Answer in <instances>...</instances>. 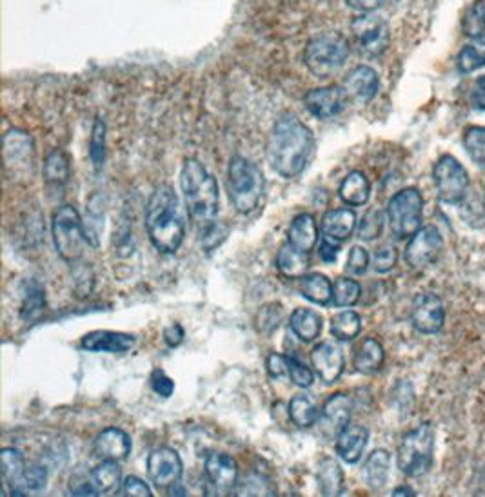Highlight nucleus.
Wrapping results in <instances>:
<instances>
[{"label": "nucleus", "mask_w": 485, "mask_h": 497, "mask_svg": "<svg viewBox=\"0 0 485 497\" xmlns=\"http://www.w3.org/2000/svg\"><path fill=\"white\" fill-rule=\"evenodd\" d=\"M51 232L58 257L69 266L80 262L84 255L86 234L83 218L73 205H60L53 213Z\"/></svg>", "instance_id": "nucleus-6"}, {"label": "nucleus", "mask_w": 485, "mask_h": 497, "mask_svg": "<svg viewBox=\"0 0 485 497\" xmlns=\"http://www.w3.org/2000/svg\"><path fill=\"white\" fill-rule=\"evenodd\" d=\"M396 262H398L396 248L391 245H384L375 253L373 266H375L376 273H389L396 266Z\"/></svg>", "instance_id": "nucleus-49"}, {"label": "nucleus", "mask_w": 485, "mask_h": 497, "mask_svg": "<svg viewBox=\"0 0 485 497\" xmlns=\"http://www.w3.org/2000/svg\"><path fill=\"white\" fill-rule=\"evenodd\" d=\"M147 474L156 488H170L182 477V459L170 449H154L147 458Z\"/></svg>", "instance_id": "nucleus-13"}, {"label": "nucleus", "mask_w": 485, "mask_h": 497, "mask_svg": "<svg viewBox=\"0 0 485 497\" xmlns=\"http://www.w3.org/2000/svg\"><path fill=\"white\" fill-rule=\"evenodd\" d=\"M35 147L28 133L21 129H12L4 136V163L10 177H30L33 173Z\"/></svg>", "instance_id": "nucleus-11"}, {"label": "nucleus", "mask_w": 485, "mask_h": 497, "mask_svg": "<svg viewBox=\"0 0 485 497\" xmlns=\"http://www.w3.org/2000/svg\"><path fill=\"white\" fill-rule=\"evenodd\" d=\"M314 151V136L295 115L280 117L268 138L266 156L271 170L282 179L298 177Z\"/></svg>", "instance_id": "nucleus-1"}, {"label": "nucleus", "mask_w": 485, "mask_h": 497, "mask_svg": "<svg viewBox=\"0 0 485 497\" xmlns=\"http://www.w3.org/2000/svg\"><path fill=\"white\" fill-rule=\"evenodd\" d=\"M424 198L417 187L398 191L387 204V220L396 240L411 238L422 223Z\"/></svg>", "instance_id": "nucleus-8"}, {"label": "nucleus", "mask_w": 485, "mask_h": 497, "mask_svg": "<svg viewBox=\"0 0 485 497\" xmlns=\"http://www.w3.org/2000/svg\"><path fill=\"white\" fill-rule=\"evenodd\" d=\"M151 388L158 394V396H164V397H170L175 390V383L172 381V378L166 376L164 371H154L151 374Z\"/></svg>", "instance_id": "nucleus-51"}, {"label": "nucleus", "mask_w": 485, "mask_h": 497, "mask_svg": "<svg viewBox=\"0 0 485 497\" xmlns=\"http://www.w3.org/2000/svg\"><path fill=\"white\" fill-rule=\"evenodd\" d=\"M442 247L444 238L440 231L435 225H426L411 236L403 258L411 269H426L438 258Z\"/></svg>", "instance_id": "nucleus-12"}, {"label": "nucleus", "mask_w": 485, "mask_h": 497, "mask_svg": "<svg viewBox=\"0 0 485 497\" xmlns=\"http://www.w3.org/2000/svg\"><path fill=\"white\" fill-rule=\"evenodd\" d=\"M73 285H75V296L86 298L92 294L95 285V275L93 269L86 264H73Z\"/></svg>", "instance_id": "nucleus-43"}, {"label": "nucleus", "mask_w": 485, "mask_h": 497, "mask_svg": "<svg viewBox=\"0 0 485 497\" xmlns=\"http://www.w3.org/2000/svg\"><path fill=\"white\" fill-rule=\"evenodd\" d=\"M268 371L273 378H280L286 374V356L282 354H271L268 358Z\"/></svg>", "instance_id": "nucleus-56"}, {"label": "nucleus", "mask_w": 485, "mask_h": 497, "mask_svg": "<svg viewBox=\"0 0 485 497\" xmlns=\"http://www.w3.org/2000/svg\"><path fill=\"white\" fill-rule=\"evenodd\" d=\"M24 472H26V463L19 450L4 449L0 452V474H3V479H4V490L10 486L12 495H24V492L21 490Z\"/></svg>", "instance_id": "nucleus-25"}, {"label": "nucleus", "mask_w": 485, "mask_h": 497, "mask_svg": "<svg viewBox=\"0 0 485 497\" xmlns=\"http://www.w3.org/2000/svg\"><path fill=\"white\" fill-rule=\"evenodd\" d=\"M344 90H346L348 97H353L358 102L366 104L376 97V93L380 90V78L373 67L357 65L344 78Z\"/></svg>", "instance_id": "nucleus-19"}, {"label": "nucleus", "mask_w": 485, "mask_h": 497, "mask_svg": "<svg viewBox=\"0 0 485 497\" xmlns=\"http://www.w3.org/2000/svg\"><path fill=\"white\" fill-rule=\"evenodd\" d=\"M188 492H186V488L184 486H181L179 483H175V484H172L170 486V495H186Z\"/></svg>", "instance_id": "nucleus-59"}, {"label": "nucleus", "mask_w": 485, "mask_h": 497, "mask_svg": "<svg viewBox=\"0 0 485 497\" xmlns=\"http://www.w3.org/2000/svg\"><path fill=\"white\" fill-rule=\"evenodd\" d=\"M367 441H369V431L366 427L348 425L337 438V452L346 463L355 465L360 461Z\"/></svg>", "instance_id": "nucleus-22"}, {"label": "nucleus", "mask_w": 485, "mask_h": 497, "mask_svg": "<svg viewBox=\"0 0 485 497\" xmlns=\"http://www.w3.org/2000/svg\"><path fill=\"white\" fill-rule=\"evenodd\" d=\"M362 294V287L353 278H340L333 287L335 307H353Z\"/></svg>", "instance_id": "nucleus-41"}, {"label": "nucleus", "mask_w": 485, "mask_h": 497, "mask_svg": "<svg viewBox=\"0 0 485 497\" xmlns=\"http://www.w3.org/2000/svg\"><path fill=\"white\" fill-rule=\"evenodd\" d=\"M346 100H348V93L344 88L330 86V88L311 90L304 97V106L313 117L320 120H330L342 113Z\"/></svg>", "instance_id": "nucleus-16"}, {"label": "nucleus", "mask_w": 485, "mask_h": 497, "mask_svg": "<svg viewBox=\"0 0 485 497\" xmlns=\"http://www.w3.org/2000/svg\"><path fill=\"white\" fill-rule=\"evenodd\" d=\"M485 65V35L471 39L456 57V67L460 73L469 74Z\"/></svg>", "instance_id": "nucleus-36"}, {"label": "nucleus", "mask_w": 485, "mask_h": 497, "mask_svg": "<svg viewBox=\"0 0 485 497\" xmlns=\"http://www.w3.org/2000/svg\"><path fill=\"white\" fill-rule=\"evenodd\" d=\"M264 175L259 165L244 156H233L227 165V193L240 214L253 213L264 195Z\"/></svg>", "instance_id": "nucleus-4"}, {"label": "nucleus", "mask_w": 485, "mask_h": 497, "mask_svg": "<svg viewBox=\"0 0 485 497\" xmlns=\"http://www.w3.org/2000/svg\"><path fill=\"white\" fill-rule=\"evenodd\" d=\"M469 102H471L472 109H476L478 113L485 115V74H481L472 84V90H471V95H469Z\"/></svg>", "instance_id": "nucleus-53"}, {"label": "nucleus", "mask_w": 485, "mask_h": 497, "mask_svg": "<svg viewBox=\"0 0 485 497\" xmlns=\"http://www.w3.org/2000/svg\"><path fill=\"white\" fill-rule=\"evenodd\" d=\"M260 319V330H262V333H266V335H269V333H273V330L280 325V319H282V307L277 303H271V305H268V307H264L262 310H260V316H259Z\"/></svg>", "instance_id": "nucleus-50"}, {"label": "nucleus", "mask_w": 485, "mask_h": 497, "mask_svg": "<svg viewBox=\"0 0 485 497\" xmlns=\"http://www.w3.org/2000/svg\"><path fill=\"white\" fill-rule=\"evenodd\" d=\"M339 195L340 198L349 204V205H355V207H360L364 204H367L369 196H371V186H369V180L366 179L364 173L360 171H353L349 173L342 184H340V189H339Z\"/></svg>", "instance_id": "nucleus-29"}, {"label": "nucleus", "mask_w": 485, "mask_h": 497, "mask_svg": "<svg viewBox=\"0 0 485 497\" xmlns=\"http://www.w3.org/2000/svg\"><path fill=\"white\" fill-rule=\"evenodd\" d=\"M433 180L436 186L438 200L445 205H458L467 198L469 193V175L463 165L451 154H442L435 168Z\"/></svg>", "instance_id": "nucleus-9"}, {"label": "nucleus", "mask_w": 485, "mask_h": 497, "mask_svg": "<svg viewBox=\"0 0 485 497\" xmlns=\"http://www.w3.org/2000/svg\"><path fill=\"white\" fill-rule=\"evenodd\" d=\"M353 414V399L346 392L331 396L322 406L320 412V432L326 438H339L340 432L349 425Z\"/></svg>", "instance_id": "nucleus-15"}, {"label": "nucleus", "mask_w": 485, "mask_h": 497, "mask_svg": "<svg viewBox=\"0 0 485 497\" xmlns=\"http://www.w3.org/2000/svg\"><path fill=\"white\" fill-rule=\"evenodd\" d=\"M309 257L307 253L296 251V248L289 243L280 247V251L277 255V267L286 278H304L307 269H309Z\"/></svg>", "instance_id": "nucleus-28"}, {"label": "nucleus", "mask_w": 485, "mask_h": 497, "mask_svg": "<svg viewBox=\"0 0 485 497\" xmlns=\"http://www.w3.org/2000/svg\"><path fill=\"white\" fill-rule=\"evenodd\" d=\"M122 490H124V495H133V497H151L153 495L149 486L135 475L126 477V481L122 484Z\"/></svg>", "instance_id": "nucleus-54"}, {"label": "nucleus", "mask_w": 485, "mask_h": 497, "mask_svg": "<svg viewBox=\"0 0 485 497\" xmlns=\"http://www.w3.org/2000/svg\"><path fill=\"white\" fill-rule=\"evenodd\" d=\"M463 145L471 160L478 165V168L485 170V127H480V126L467 127L463 135Z\"/></svg>", "instance_id": "nucleus-40"}, {"label": "nucleus", "mask_w": 485, "mask_h": 497, "mask_svg": "<svg viewBox=\"0 0 485 497\" xmlns=\"http://www.w3.org/2000/svg\"><path fill=\"white\" fill-rule=\"evenodd\" d=\"M90 481L97 495L115 493L120 486V468L117 461H102L90 472Z\"/></svg>", "instance_id": "nucleus-33"}, {"label": "nucleus", "mask_w": 485, "mask_h": 497, "mask_svg": "<svg viewBox=\"0 0 485 497\" xmlns=\"http://www.w3.org/2000/svg\"><path fill=\"white\" fill-rule=\"evenodd\" d=\"M48 483V468L44 465H31L26 468L22 483H21V490L26 492H39L46 486Z\"/></svg>", "instance_id": "nucleus-47"}, {"label": "nucleus", "mask_w": 485, "mask_h": 497, "mask_svg": "<svg viewBox=\"0 0 485 497\" xmlns=\"http://www.w3.org/2000/svg\"><path fill=\"white\" fill-rule=\"evenodd\" d=\"M204 470L213 492L229 493L234 490L238 481V468L231 456L224 452H211L206 459Z\"/></svg>", "instance_id": "nucleus-18"}, {"label": "nucleus", "mask_w": 485, "mask_h": 497, "mask_svg": "<svg viewBox=\"0 0 485 497\" xmlns=\"http://www.w3.org/2000/svg\"><path fill=\"white\" fill-rule=\"evenodd\" d=\"M69 158L64 151L55 149L46 156L44 161V182L49 187H64L69 180Z\"/></svg>", "instance_id": "nucleus-32"}, {"label": "nucleus", "mask_w": 485, "mask_h": 497, "mask_svg": "<svg viewBox=\"0 0 485 497\" xmlns=\"http://www.w3.org/2000/svg\"><path fill=\"white\" fill-rule=\"evenodd\" d=\"M462 30L469 39L485 35V0H474L462 19Z\"/></svg>", "instance_id": "nucleus-39"}, {"label": "nucleus", "mask_w": 485, "mask_h": 497, "mask_svg": "<svg viewBox=\"0 0 485 497\" xmlns=\"http://www.w3.org/2000/svg\"><path fill=\"white\" fill-rule=\"evenodd\" d=\"M46 307V294H44V289L39 285V283H30L28 291H26V296H24V301H22V309H21V314L24 319H33L37 318Z\"/></svg>", "instance_id": "nucleus-42"}, {"label": "nucleus", "mask_w": 485, "mask_h": 497, "mask_svg": "<svg viewBox=\"0 0 485 497\" xmlns=\"http://www.w3.org/2000/svg\"><path fill=\"white\" fill-rule=\"evenodd\" d=\"M385 3H387V0H385ZM389 3H396V0H389Z\"/></svg>", "instance_id": "nucleus-60"}, {"label": "nucleus", "mask_w": 485, "mask_h": 497, "mask_svg": "<svg viewBox=\"0 0 485 497\" xmlns=\"http://www.w3.org/2000/svg\"><path fill=\"white\" fill-rule=\"evenodd\" d=\"M90 156H92L95 170H101L104 163V156H106V124L101 118L95 120V126H93L92 142H90Z\"/></svg>", "instance_id": "nucleus-45"}, {"label": "nucleus", "mask_w": 485, "mask_h": 497, "mask_svg": "<svg viewBox=\"0 0 485 497\" xmlns=\"http://www.w3.org/2000/svg\"><path fill=\"white\" fill-rule=\"evenodd\" d=\"M296 387L300 388H307L313 385V372L309 367H305L304 363H300L298 360L295 358H289L286 356V374Z\"/></svg>", "instance_id": "nucleus-46"}, {"label": "nucleus", "mask_w": 485, "mask_h": 497, "mask_svg": "<svg viewBox=\"0 0 485 497\" xmlns=\"http://www.w3.org/2000/svg\"><path fill=\"white\" fill-rule=\"evenodd\" d=\"M322 325L323 323H322L320 314L314 312L313 309H305V307L293 310V314L289 318V327L293 330V335L304 344H311L320 336Z\"/></svg>", "instance_id": "nucleus-26"}, {"label": "nucleus", "mask_w": 485, "mask_h": 497, "mask_svg": "<svg viewBox=\"0 0 485 497\" xmlns=\"http://www.w3.org/2000/svg\"><path fill=\"white\" fill-rule=\"evenodd\" d=\"M311 365L323 383H335L344 372V353L333 342H322L311 351Z\"/></svg>", "instance_id": "nucleus-17"}, {"label": "nucleus", "mask_w": 485, "mask_h": 497, "mask_svg": "<svg viewBox=\"0 0 485 497\" xmlns=\"http://www.w3.org/2000/svg\"><path fill=\"white\" fill-rule=\"evenodd\" d=\"M102 227H104V205H102L101 195H93L90 198V204H88V209H86L84 234H86V241L95 248L101 245Z\"/></svg>", "instance_id": "nucleus-37"}, {"label": "nucleus", "mask_w": 485, "mask_h": 497, "mask_svg": "<svg viewBox=\"0 0 485 497\" xmlns=\"http://www.w3.org/2000/svg\"><path fill=\"white\" fill-rule=\"evenodd\" d=\"M385 3V0H346V4L357 12H362V13H369V12H375L378 10L382 4Z\"/></svg>", "instance_id": "nucleus-55"}, {"label": "nucleus", "mask_w": 485, "mask_h": 497, "mask_svg": "<svg viewBox=\"0 0 485 497\" xmlns=\"http://www.w3.org/2000/svg\"><path fill=\"white\" fill-rule=\"evenodd\" d=\"M435 456V432L424 423L401 438L396 463L398 468L410 477H422L429 472Z\"/></svg>", "instance_id": "nucleus-7"}, {"label": "nucleus", "mask_w": 485, "mask_h": 497, "mask_svg": "<svg viewBox=\"0 0 485 497\" xmlns=\"http://www.w3.org/2000/svg\"><path fill=\"white\" fill-rule=\"evenodd\" d=\"M289 418L298 429H311L318 423V406L309 394H298L289 403Z\"/></svg>", "instance_id": "nucleus-35"}, {"label": "nucleus", "mask_w": 485, "mask_h": 497, "mask_svg": "<svg viewBox=\"0 0 485 497\" xmlns=\"http://www.w3.org/2000/svg\"><path fill=\"white\" fill-rule=\"evenodd\" d=\"M362 330V319L355 310H344L331 319V335L339 342L355 340Z\"/></svg>", "instance_id": "nucleus-38"}, {"label": "nucleus", "mask_w": 485, "mask_h": 497, "mask_svg": "<svg viewBox=\"0 0 485 497\" xmlns=\"http://www.w3.org/2000/svg\"><path fill=\"white\" fill-rule=\"evenodd\" d=\"M164 340H166V344H168L170 347L181 345L182 340H184V330H182V327L177 325V323L172 325V327H168V328L164 330Z\"/></svg>", "instance_id": "nucleus-57"}, {"label": "nucleus", "mask_w": 485, "mask_h": 497, "mask_svg": "<svg viewBox=\"0 0 485 497\" xmlns=\"http://www.w3.org/2000/svg\"><path fill=\"white\" fill-rule=\"evenodd\" d=\"M146 231L156 251L173 255L186 236V220L179 196L172 186L160 184L146 207Z\"/></svg>", "instance_id": "nucleus-2"}, {"label": "nucleus", "mask_w": 485, "mask_h": 497, "mask_svg": "<svg viewBox=\"0 0 485 497\" xmlns=\"http://www.w3.org/2000/svg\"><path fill=\"white\" fill-rule=\"evenodd\" d=\"M389 470H391V454L384 449H376L369 454V458L364 463V468H362L364 483L371 490H380L385 486L389 479Z\"/></svg>", "instance_id": "nucleus-27"}, {"label": "nucleus", "mask_w": 485, "mask_h": 497, "mask_svg": "<svg viewBox=\"0 0 485 497\" xmlns=\"http://www.w3.org/2000/svg\"><path fill=\"white\" fill-rule=\"evenodd\" d=\"M367 267H369V253L360 245L353 247L348 257V266H346L348 273L353 276H360L367 271Z\"/></svg>", "instance_id": "nucleus-48"}, {"label": "nucleus", "mask_w": 485, "mask_h": 497, "mask_svg": "<svg viewBox=\"0 0 485 497\" xmlns=\"http://www.w3.org/2000/svg\"><path fill=\"white\" fill-rule=\"evenodd\" d=\"M392 495H415V490L410 488V486H398L392 490Z\"/></svg>", "instance_id": "nucleus-58"}, {"label": "nucleus", "mask_w": 485, "mask_h": 497, "mask_svg": "<svg viewBox=\"0 0 485 497\" xmlns=\"http://www.w3.org/2000/svg\"><path fill=\"white\" fill-rule=\"evenodd\" d=\"M445 321L442 300L433 292H422L415 298L411 309V323L422 335H436Z\"/></svg>", "instance_id": "nucleus-14"}, {"label": "nucleus", "mask_w": 485, "mask_h": 497, "mask_svg": "<svg viewBox=\"0 0 485 497\" xmlns=\"http://www.w3.org/2000/svg\"><path fill=\"white\" fill-rule=\"evenodd\" d=\"M318 486L322 495H340L344 490V472L333 458H323L318 466Z\"/></svg>", "instance_id": "nucleus-30"}, {"label": "nucleus", "mask_w": 485, "mask_h": 497, "mask_svg": "<svg viewBox=\"0 0 485 497\" xmlns=\"http://www.w3.org/2000/svg\"><path fill=\"white\" fill-rule=\"evenodd\" d=\"M351 33L357 48L364 57L378 58L389 48L391 33L387 22L373 12L362 13L353 19Z\"/></svg>", "instance_id": "nucleus-10"}, {"label": "nucleus", "mask_w": 485, "mask_h": 497, "mask_svg": "<svg viewBox=\"0 0 485 497\" xmlns=\"http://www.w3.org/2000/svg\"><path fill=\"white\" fill-rule=\"evenodd\" d=\"M384 231V213L380 209H369L360 225H358V238L364 241L376 240Z\"/></svg>", "instance_id": "nucleus-44"}, {"label": "nucleus", "mask_w": 485, "mask_h": 497, "mask_svg": "<svg viewBox=\"0 0 485 497\" xmlns=\"http://www.w3.org/2000/svg\"><path fill=\"white\" fill-rule=\"evenodd\" d=\"M137 344L135 336L124 333H111V330H95L80 340L83 349L90 353H126Z\"/></svg>", "instance_id": "nucleus-21"}, {"label": "nucleus", "mask_w": 485, "mask_h": 497, "mask_svg": "<svg viewBox=\"0 0 485 497\" xmlns=\"http://www.w3.org/2000/svg\"><path fill=\"white\" fill-rule=\"evenodd\" d=\"M300 294L316 305L333 301V283L323 275H307L300 282Z\"/></svg>", "instance_id": "nucleus-31"}, {"label": "nucleus", "mask_w": 485, "mask_h": 497, "mask_svg": "<svg viewBox=\"0 0 485 497\" xmlns=\"http://www.w3.org/2000/svg\"><path fill=\"white\" fill-rule=\"evenodd\" d=\"M357 229V214L351 209H333L322 218L323 236L333 238L337 241H346Z\"/></svg>", "instance_id": "nucleus-23"}, {"label": "nucleus", "mask_w": 485, "mask_h": 497, "mask_svg": "<svg viewBox=\"0 0 485 497\" xmlns=\"http://www.w3.org/2000/svg\"><path fill=\"white\" fill-rule=\"evenodd\" d=\"M349 57V42L342 33L328 31L313 37L304 51L307 69L320 78L331 76L339 71Z\"/></svg>", "instance_id": "nucleus-5"}, {"label": "nucleus", "mask_w": 485, "mask_h": 497, "mask_svg": "<svg viewBox=\"0 0 485 497\" xmlns=\"http://www.w3.org/2000/svg\"><path fill=\"white\" fill-rule=\"evenodd\" d=\"M93 452L102 461H122L131 452V440L120 429H106L102 431L93 443Z\"/></svg>", "instance_id": "nucleus-20"}, {"label": "nucleus", "mask_w": 485, "mask_h": 497, "mask_svg": "<svg viewBox=\"0 0 485 497\" xmlns=\"http://www.w3.org/2000/svg\"><path fill=\"white\" fill-rule=\"evenodd\" d=\"M355 369L360 372V374H376L382 365H384V349L382 345L369 338V340H364L362 345L358 347L357 354H355Z\"/></svg>", "instance_id": "nucleus-34"}, {"label": "nucleus", "mask_w": 485, "mask_h": 497, "mask_svg": "<svg viewBox=\"0 0 485 497\" xmlns=\"http://www.w3.org/2000/svg\"><path fill=\"white\" fill-rule=\"evenodd\" d=\"M339 253H340V247L337 243V240L333 238H323L320 241V247H318V257L322 258V262L326 264H335L337 258H339Z\"/></svg>", "instance_id": "nucleus-52"}, {"label": "nucleus", "mask_w": 485, "mask_h": 497, "mask_svg": "<svg viewBox=\"0 0 485 497\" xmlns=\"http://www.w3.org/2000/svg\"><path fill=\"white\" fill-rule=\"evenodd\" d=\"M316 241H318V229H316L314 218L311 214H298L289 225L287 243L293 245L296 251L309 255Z\"/></svg>", "instance_id": "nucleus-24"}, {"label": "nucleus", "mask_w": 485, "mask_h": 497, "mask_svg": "<svg viewBox=\"0 0 485 497\" xmlns=\"http://www.w3.org/2000/svg\"><path fill=\"white\" fill-rule=\"evenodd\" d=\"M181 189L186 200L188 213L202 229L213 225V220L218 213V186L213 175L204 165L188 158L182 165L181 173Z\"/></svg>", "instance_id": "nucleus-3"}]
</instances>
